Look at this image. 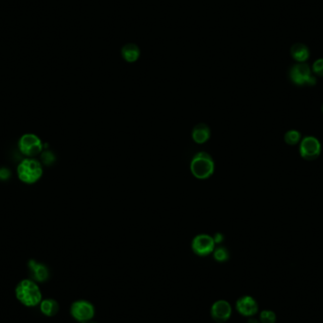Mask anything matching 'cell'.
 <instances>
[{
	"mask_svg": "<svg viewBox=\"0 0 323 323\" xmlns=\"http://www.w3.org/2000/svg\"><path fill=\"white\" fill-rule=\"evenodd\" d=\"M15 298L26 307H36L43 301V296L37 283L31 279L22 280L15 287Z\"/></svg>",
	"mask_w": 323,
	"mask_h": 323,
	"instance_id": "6da1fadb",
	"label": "cell"
},
{
	"mask_svg": "<svg viewBox=\"0 0 323 323\" xmlns=\"http://www.w3.org/2000/svg\"><path fill=\"white\" fill-rule=\"evenodd\" d=\"M18 179L26 184H33L40 181L43 176V165L35 158H25L16 168Z\"/></svg>",
	"mask_w": 323,
	"mask_h": 323,
	"instance_id": "7a4b0ae2",
	"label": "cell"
},
{
	"mask_svg": "<svg viewBox=\"0 0 323 323\" xmlns=\"http://www.w3.org/2000/svg\"><path fill=\"white\" fill-rule=\"evenodd\" d=\"M215 167L214 159L205 151H200L195 154L190 162L191 173L199 180L209 179L215 172Z\"/></svg>",
	"mask_w": 323,
	"mask_h": 323,
	"instance_id": "3957f363",
	"label": "cell"
},
{
	"mask_svg": "<svg viewBox=\"0 0 323 323\" xmlns=\"http://www.w3.org/2000/svg\"><path fill=\"white\" fill-rule=\"evenodd\" d=\"M289 79L297 86H313L317 83L312 69L305 63H298L291 66Z\"/></svg>",
	"mask_w": 323,
	"mask_h": 323,
	"instance_id": "277c9868",
	"label": "cell"
},
{
	"mask_svg": "<svg viewBox=\"0 0 323 323\" xmlns=\"http://www.w3.org/2000/svg\"><path fill=\"white\" fill-rule=\"evenodd\" d=\"M18 150L26 158H35L42 153L43 142L34 133H25L19 138Z\"/></svg>",
	"mask_w": 323,
	"mask_h": 323,
	"instance_id": "5b68a950",
	"label": "cell"
},
{
	"mask_svg": "<svg viewBox=\"0 0 323 323\" xmlns=\"http://www.w3.org/2000/svg\"><path fill=\"white\" fill-rule=\"evenodd\" d=\"M96 314V308L94 304L86 300H78L72 302L70 306V315L80 323H87L91 322Z\"/></svg>",
	"mask_w": 323,
	"mask_h": 323,
	"instance_id": "8992f818",
	"label": "cell"
},
{
	"mask_svg": "<svg viewBox=\"0 0 323 323\" xmlns=\"http://www.w3.org/2000/svg\"><path fill=\"white\" fill-rule=\"evenodd\" d=\"M299 151L304 160L314 161L322 153V144L314 136H305L300 142Z\"/></svg>",
	"mask_w": 323,
	"mask_h": 323,
	"instance_id": "52a82bcc",
	"label": "cell"
},
{
	"mask_svg": "<svg viewBox=\"0 0 323 323\" xmlns=\"http://www.w3.org/2000/svg\"><path fill=\"white\" fill-rule=\"evenodd\" d=\"M191 248L195 254L201 257H204L213 253L215 248L214 238L206 234L198 235L193 238L191 243Z\"/></svg>",
	"mask_w": 323,
	"mask_h": 323,
	"instance_id": "ba28073f",
	"label": "cell"
},
{
	"mask_svg": "<svg viewBox=\"0 0 323 323\" xmlns=\"http://www.w3.org/2000/svg\"><path fill=\"white\" fill-rule=\"evenodd\" d=\"M233 313L232 305L225 300H218L211 306L210 314L212 319L217 323H226Z\"/></svg>",
	"mask_w": 323,
	"mask_h": 323,
	"instance_id": "9c48e42d",
	"label": "cell"
},
{
	"mask_svg": "<svg viewBox=\"0 0 323 323\" xmlns=\"http://www.w3.org/2000/svg\"><path fill=\"white\" fill-rule=\"evenodd\" d=\"M28 269H29L30 279L34 281L37 283H43L49 279L50 276L49 269L43 263L31 259L28 262Z\"/></svg>",
	"mask_w": 323,
	"mask_h": 323,
	"instance_id": "30bf717a",
	"label": "cell"
},
{
	"mask_svg": "<svg viewBox=\"0 0 323 323\" xmlns=\"http://www.w3.org/2000/svg\"><path fill=\"white\" fill-rule=\"evenodd\" d=\"M236 308L240 315L251 318L258 312L259 306L256 300L251 296H243L237 300Z\"/></svg>",
	"mask_w": 323,
	"mask_h": 323,
	"instance_id": "8fae6325",
	"label": "cell"
},
{
	"mask_svg": "<svg viewBox=\"0 0 323 323\" xmlns=\"http://www.w3.org/2000/svg\"><path fill=\"white\" fill-rule=\"evenodd\" d=\"M211 137L210 127L205 123H199L192 129V139L197 144H204Z\"/></svg>",
	"mask_w": 323,
	"mask_h": 323,
	"instance_id": "7c38bea8",
	"label": "cell"
},
{
	"mask_svg": "<svg viewBox=\"0 0 323 323\" xmlns=\"http://www.w3.org/2000/svg\"><path fill=\"white\" fill-rule=\"evenodd\" d=\"M291 57L298 63H305L310 57V50L306 44L295 43L290 49Z\"/></svg>",
	"mask_w": 323,
	"mask_h": 323,
	"instance_id": "4fadbf2b",
	"label": "cell"
},
{
	"mask_svg": "<svg viewBox=\"0 0 323 323\" xmlns=\"http://www.w3.org/2000/svg\"><path fill=\"white\" fill-rule=\"evenodd\" d=\"M123 59L128 63H134L140 57V48L135 43H127L121 49Z\"/></svg>",
	"mask_w": 323,
	"mask_h": 323,
	"instance_id": "5bb4252c",
	"label": "cell"
},
{
	"mask_svg": "<svg viewBox=\"0 0 323 323\" xmlns=\"http://www.w3.org/2000/svg\"><path fill=\"white\" fill-rule=\"evenodd\" d=\"M39 307L43 316L48 318L55 317L60 311V305L54 299H44L39 304Z\"/></svg>",
	"mask_w": 323,
	"mask_h": 323,
	"instance_id": "9a60e30c",
	"label": "cell"
},
{
	"mask_svg": "<svg viewBox=\"0 0 323 323\" xmlns=\"http://www.w3.org/2000/svg\"><path fill=\"white\" fill-rule=\"evenodd\" d=\"M284 142L290 146H295L302 140V134L299 130L290 129L284 134Z\"/></svg>",
	"mask_w": 323,
	"mask_h": 323,
	"instance_id": "2e32d148",
	"label": "cell"
},
{
	"mask_svg": "<svg viewBox=\"0 0 323 323\" xmlns=\"http://www.w3.org/2000/svg\"><path fill=\"white\" fill-rule=\"evenodd\" d=\"M213 255H214L215 261H217L219 263H224L230 258L229 250L225 247H222V246L215 248L213 251Z\"/></svg>",
	"mask_w": 323,
	"mask_h": 323,
	"instance_id": "e0dca14e",
	"label": "cell"
},
{
	"mask_svg": "<svg viewBox=\"0 0 323 323\" xmlns=\"http://www.w3.org/2000/svg\"><path fill=\"white\" fill-rule=\"evenodd\" d=\"M259 321L261 323H275L277 321L276 314L271 310H263L260 313Z\"/></svg>",
	"mask_w": 323,
	"mask_h": 323,
	"instance_id": "ac0fdd59",
	"label": "cell"
},
{
	"mask_svg": "<svg viewBox=\"0 0 323 323\" xmlns=\"http://www.w3.org/2000/svg\"><path fill=\"white\" fill-rule=\"evenodd\" d=\"M312 72L315 75L323 77V59H319L313 64Z\"/></svg>",
	"mask_w": 323,
	"mask_h": 323,
	"instance_id": "d6986e66",
	"label": "cell"
},
{
	"mask_svg": "<svg viewBox=\"0 0 323 323\" xmlns=\"http://www.w3.org/2000/svg\"><path fill=\"white\" fill-rule=\"evenodd\" d=\"M213 238L215 244H221L224 241V235L221 233H215Z\"/></svg>",
	"mask_w": 323,
	"mask_h": 323,
	"instance_id": "ffe728a7",
	"label": "cell"
},
{
	"mask_svg": "<svg viewBox=\"0 0 323 323\" xmlns=\"http://www.w3.org/2000/svg\"><path fill=\"white\" fill-rule=\"evenodd\" d=\"M247 323H260V321H258V320H256V319H254V318H249L248 320V322H247Z\"/></svg>",
	"mask_w": 323,
	"mask_h": 323,
	"instance_id": "44dd1931",
	"label": "cell"
},
{
	"mask_svg": "<svg viewBox=\"0 0 323 323\" xmlns=\"http://www.w3.org/2000/svg\"><path fill=\"white\" fill-rule=\"evenodd\" d=\"M95 323V322H92V321H91V322H89V323Z\"/></svg>",
	"mask_w": 323,
	"mask_h": 323,
	"instance_id": "7402d4cb",
	"label": "cell"
},
{
	"mask_svg": "<svg viewBox=\"0 0 323 323\" xmlns=\"http://www.w3.org/2000/svg\"><path fill=\"white\" fill-rule=\"evenodd\" d=\"M322 111H323V105H322Z\"/></svg>",
	"mask_w": 323,
	"mask_h": 323,
	"instance_id": "603a6c76",
	"label": "cell"
}]
</instances>
